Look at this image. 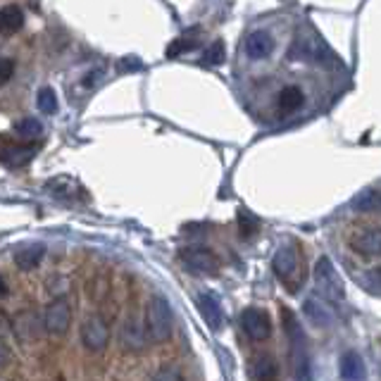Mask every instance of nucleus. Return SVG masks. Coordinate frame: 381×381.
<instances>
[{
  "label": "nucleus",
  "mask_w": 381,
  "mask_h": 381,
  "mask_svg": "<svg viewBox=\"0 0 381 381\" xmlns=\"http://www.w3.org/2000/svg\"><path fill=\"white\" fill-rule=\"evenodd\" d=\"M284 329L288 334V346H291V367L296 381H313V367H310L308 346H305L303 326L291 310H284Z\"/></svg>",
  "instance_id": "nucleus-1"
},
{
  "label": "nucleus",
  "mask_w": 381,
  "mask_h": 381,
  "mask_svg": "<svg viewBox=\"0 0 381 381\" xmlns=\"http://www.w3.org/2000/svg\"><path fill=\"white\" fill-rule=\"evenodd\" d=\"M146 336L155 343H165L171 336V308L165 296H153L146 308Z\"/></svg>",
  "instance_id": "nucleus-2"
},
{
  "label": "nucleus",
  "mask_w": 381,
  "mask_h": 381,
  "mask_svg": "<svg viewBox=\"0 0 381 381\" xmlns=\"http://www.w3.org/2000/svg\"><path fill=\"white\" fill-rule=\"evenodd\" d=\"M315 288L322 298H326L329 303H341L343 300V284L339 275L334 270V262L329 257H319L315 265Z\"/></svg>",
  "instance_id": "nucleus-3"
},
{
  "label": "nucleus",
  "mask_w": 381,
  "mask_h": 381,
  "mask_svg": "<svg viewBox=\"0 0 381 381\" xmlns=\"http://www.w3.org/2000/svg\"><path fill=\"white\" fill-rule=\"evenodd\" d=\"M82 343L86 346V351L91 353H100L107 348L110 343V326L100 315H89L82 324Z\"/></svg>",
  "instance_id": "nucleus-4"
},
{
  "label": "nucleus",
  "mask_w": 381,
  "mask_h": 381,
  "mask_svg": "<svg viewBox=\"0 0 381 381\" xmlns=\"http://www.w3.org/2000/svg\"><path fill=\"white\" fill-rule=\"evenodd\" d=\"M69 324H72V310H69L67 300L55 298L53 303H48L46 313H43V329L53 336L67 334Z\"/></svg>",
  "instance_id": "nucleus-5"
},
{
  "label": "nucleus",
  "mask_w": 381,
  "mask_h": 381,
  "mask_svg": "<svg viewBox=\"0 0 381 381\" xmlns=\"http://www.w3.org/2000/svg\"><path fill=\"white\" fill-rule=\"evenodd\" d=\"M179 257H181V262H184L186 270L198 272V275L217 272V257H214L212 250L203 248V245H189V248H181Z\"/></svg>",
  "instance_id": "nucleus-6"
},
{
  "label": "nucleus",
  "mask_w": 381,
  "mask_h": 381,
  "mask_svg": "<svg viewBox=\"0 0 381 381\" xmlns=\"http://www.w3.org/2000/svg\"><path fill=\"white\" fill-rule=\"evenodd\" d=\"M10 331H12V334L24 343L39 341L41 331H43L41 315L34 313V310H24V313H19L17 317H12V322H10Z\"/></svg>",
  "instance_id": "nucleus-7"
},
{
  "label": "nucleus",
  "mask_w": 381,
  "mask_h": 381,
  "mask_svg": "<svg viewBox=\"0 0 381 381\" xmlns=\"http://www.w3.org/2000/svg\"><path fill=\"white\" fill-rule=\"evenodd\" d=\"M241 326H243L245 336H250L253 341H265L272 336V319L265 310L260 308H248L241 315Z\"/></svg>",
  "instance_id": "nucleus-8"
},
{
  "label": "nucleus",
  "mask_w": 381,
  "mask_h": 381,
  "mask_svg": "<svg viewBox=\"0 0 381 381\" xmlns=\"http://www.w3.org/2000/svg\"><path fill=\"white\" fill-rule=\"evenodd\" d=\"M120 339L127 351H143L146 348V324L138 315H127L124 322H122Z\"/></svg>",
  "instance_id": "nucleus-9"
},
{
  "label": "nucleus",
  "mask_w": 381,
  "mask_h": 381,
  "mask_svg": "<svg viewBox=\"0 0 381 381\" xmlns=\"http://www.w3.org/2000/svg\"><path fill=\"white\" fill-rule=\"evenodd\" d=\"M36 153L34 146H21V143H15L12 138L0 136V162L8 165H21Z\"/></svg>",
  "instance_id": "nucleus-10"
},
{
  "label": "nucleus",
  "mask_w": 381,
  "mask_h": 381,
  "mask_svg": "<svg viewBox=\"0 0 381 381\" xmlns=\"http://www.w3.org/2000/svg\"><path fill=\"white\" fill-rule=\"evenodd\" d=\"M43 257H46V245L43 243H26L15 253V265L24 272H31L41 265Z\"/></svg>",
  "instance_id": "nucleus-11"
},
{
  "label": "nucleus",
  "mask_w": 381,
  "mask_h": 381,
  "mask_svg": "<svg viewBox=\"0 0 381 381\" xmlns=\"http://www.w3.org/2000/svg\"><path fill=\"white\" fill-rule=\"evenodd\" d=\"M198 310H201L203 319L207 322L212 331H219L222 326V308H219V300L212 293H201L198 296Z\"/></svg>",
  "instance_id": "nucleus-12"
},
{
  "label": "nucleus",
  "mask_w": 381,
  "mask_h": 381,
  "mask_svg": "<svg viewBox=\"0 0 381 381\" xmlns=\"http://www.w3.org/2000/svg\"><path fill=\"white\" fill-rule=\"evenodd\" d=\"M353 248L364 257H379L381 253V232L379 229H367L353 236Z\"/></svg>",
  "instance_id": "nucleus-13"
},
{
  "label": "nucleus",
  "mask_w": 381,
  "mask_h": 381,
  "mask_svg": "<svg viewBox=\"0 0 381 381\" xmlns=\"http://www.w3.org/2000/svg\"><path fill=\"white\" fill-rule=\"evenodd\" d=\"M272 50H275V39H272L267 31H253V34L245 39V53H248V57H253V60H262V57H267Z\"/></svg>",
  "instance_id": "nucleus-14"
},
{
  "label": "nucleus",
  "mask_w": 381,
  "mask_h": 381,
  "mask_svg": "<svg viewBox=\"0 0 381 381\" xmlns=\"http://www.w3.org/2000/svg\"><path fill=\"white\" fill-rule=\"evenodd\" d=\"M341 377L343 381H364L367 377V364L357 353H343L341 355Z\"/></svg>",
  "instance_id": "nucleus-15"
},
{
  "label": "nucleus",
  "mask_w": 381,
  "mask_h": 381,
  "mask_svg": "<svg viewBox=\"0 0 381 381\" xmlns=\"http://www.w3.org/2000/svg\"><path fill=\"white\" fill-rule=\"evenodd\" d=\"M21 24H24V12H21L19 5H5V8H0V34L3 36L17 34Z\"/></svg>",
  "instance_id": "nucleus-16"
},
{
  "label": "nucleus",
  "mask_w": 381,
  "mask_h": 381,
  "mask_svg": "<svg viewBox=\"0 0 381 381\" xmlns=\"http://www.w3.org/2000/svg\"><path fill=\"white\" fill-rule=\"evenodd\" d=\"M296 253H293L288 245H284V248H279L275 257H272V270H275V275L279 279H288L296 272Z\"/></svg>",
  "instance_id": "nucleus-17"
},
{
  "label": "nucleus",
  "mask_w": 381,
  "mask_h": 381,
  "mask_svg": "<svg viewBox=\"0 0 381 381\" xmlns=\"http://www.w3.org/2000/svg\"><path fill=\"white\" fill-rule=\"evenodd\" d=\"M279 110H281V115H291V112H296L303 107L305 103V93L298 89V86H288V89H284L281 93H279Z\"/></svg>",
  "instance_id": "nucleus-18"
},
{
  "label": "nucleus",
  "mask_w": 381,
  "mask_h": 381,
  "mask_svg": "<svg viewBox=\"0 0 381 381\" xmlns=\"http://www.w3.org/2000/svg\"><path fill=\"white\" fill-rule=\"evenodd\" d=\"M303 313L305 317H308L310 324L315 326H326L329 324V310H326V305L322 303L319 298H308L303 303Z\"/></svg>",
  "instance_id": "nucleus-19"
},
{
  "label": "nucleus",
  "mask_w": 381,
  "mask_h": 381,
  "mask_svg": "<svg viewBox=\"0 0 381 381\" xmlns=\"http://www.w3.org/2000/svg\"><path fill=\"white\" fill-rule=\"evenodd\" d=\"M253 369H255L257 381H277V364L270 355H265V353L255 360Z\"/></svg>",
  "instance_id": "nucleus-20"
},
{
  "label": "nucleus",
  "mask_w": 381,
  "mask_h": 381,
  "mask_svg": "<svg viewBox=\"0 0 381 381\" xmlns=\"http://www.w3.org/2000/svg\"><path fill=\"white\" fill-rule=\"evenodd\" d=\"M15 131H17L21 138H26V141H34V138H39L43 133V127L34 117H24V120H19L17 124H15Z\"/></svg>",
  "instance_id": "nucleus-21"
},
{
  "label": "nucleus",
  "mask_w": 381,
  "mask_h": 381,
  "mask_svg": "<svg viewBox=\"0 0 381 381\" xmlns=\"http://www.w3.org/2000/svg\"><path fill=\"white\" fill-rule=\"evenodd\" d=\"M353 207L357 212H374L379 207V191L377 189H367L353 201Z\"/></svg>",
  "instance_id": "nucleus-22"
},
{
  "label": "nucleus",
  "mask_w": 381,
  "mask_h": 381,
  "mask_svg": "<svg viewBox=\"0 0 381 381\" xmlns=\"http://www.w3.org/2000/svg\"><path fill=\"white\" fill-rule=\"evenodd\" d=\"M36 105H39L41 112H46V115H53V112L57 110V95L53 89H41L39 95H36Z\"/></svg>",
  "instance_id": "nucleus-23"
},
{
  "label": "nucleus",
  "mask_w": 381,
  "mask_h": 381,
  "mask_svg": "<svg viewBox=\"0 0 381 381\" xmlns=\"http://www.w3.org/2000/svg\"><path fill=\"white\" fill-rule=\"evenodd\" d=\"M224 60H227V50H224V43H222V41H214L212 46L205 50V55H203V62H205V64H212V67L222 64Z\"/></svg>",
  "instance_id": "nucleus-24"
},
{
  "label": "nucleus",
  "mask_w": 381,
  "mask_h": 381,
  "mask_svg": "<svg viewBox=\"0 0 381 381\" xmlns=\"http://www.w3.org/2000/svg\"><path fill=\"white\" fill-rule=\"evenodd\" d=\"M107 291H110V284H107V279L93 277L89 281V296L93 298V300H103L107 296Z\"/></svg>",
  "instance_id": "nucleus-25"
},
{
  "label": "nucleus",
  "mask_w": 381,
  "mask_h": 381,
  "mask_svg": "<svg viewBox=\"0 0 381 381\" xmlns=\"http://www.w3.org/2000/svg\"><path fill=\"white\" fill-rule=\"evenodd\" d=\"M379 284H381V270L374 267V270H369L367 275H364L362 286H364V291H369L372 296H379Z\"/></svg>",
  "instance_id": "nucleus-26"
},
{
  "label": "nucleus",
  "mask_w": 381,
  "mask_h": 381,
  "mask_svg": "<svg viewBox=\"0 0 381 381\" xmlns=\"http://www.w3.org/2000/svg\"><path fill=\"white\" fill-rule=\"evenodd\" d=\"M153 381H184V377H181V372L176 367H171V364H165V367H160L158 372H155Z\"/></svg>",
  "instance_id": "nucleus-27"
},
{
  "label": "nucleus",
  "mask_w": 381,
  "mask_h": 381,
  "mask_svg": "<svg viewBox=\"0 0 381 381\" xmlns=\"http://www.w3.org/2000/svg\"><path fill=\"white\" fill-rule=\"evenodd\" d=\"M191 48H196V43H191V41H186V39H176V41L167 48V57L184 55V53L191 50Z\"/></svg>",
  "instance_id": "nucleus-28"
},
{
  "label": "nucleus",
  "mask_w": 381,
  "mask_h": 381,
  "mask_svg": "<svg viewBox=\"0 0 381 381\" xmlns=\"http://www.w3.org/2000/svg\"><path fill=\"white\" fill-rule=\"evenodd\" d=\"M239 222H241V234H243V236H250L257 229V219L253 217V214H248V212H241L239 214Z\"/></svg>",
  "instance_id": "nucleus-29"
},
{
  "label": "nucleus",
  "mask_w": 381,
  "mask_h": 381,
  "mask_svg": "<svg viewBox=\"0 0 381 381\" xmlns=\"http://www.w3.org/2000/svg\"><path fill=\"white\" fill-rule=\"evenodd\" d=\"M15 74V62L8 57H0V84H8Z\"/></svg>",
  "instance_id": "nucleus-30"
},
{
  "label": "nucleus",
  "mask_w": 381,
  "mask_h": 381,
  "mask_svg": "<svg viewBox=\"0 0 381 381\" xmlns=\"http://www.w3.org/2000/svg\"><path fill=\"white\" fill-rule=\"evenodd\" d=\"M141 67V60L138 57H127V60H122V69H138Z\"/></svg>",
  "instance_id": "nucleus-31"
},
{
  "label": "nucleus",
  "mask_w": 381,
  "mask_h": 381,
  "mask_svg": "<svg viewBox=\"0 0 381 381\" xmlns=\"http://www.w3.org/2000/svg\"><path fill=\"white\" fill-rule=\"evenodd\" d=\"M8 348L3 346V341H0V367H5V364H8Z\"/></svg>",
  "instance_id": "nucleus-32"
},
{
  "label": "nucleus",
  "mask_w": 381,
  "mask_h": 381,
  "mask_svg": "<svg viewBox=\"0 0 381 381\" xmlns=\"http://www.w3.org/2000/svg\"><path fill=\"white\" fill-rule=\"evenodd\" d=\"M8 296V284H5V279L0 277V298H5Z\"/></svg>",
  "instance_id": "nucleus-33"
},
{
  "label": "nucleus",
  "mask_w": 381,
  "mask_h": 381,
  "mask_svg": "<svg viewBox=\"0 0 381 381\" xmlns=\"http://www.w3.org/2000/svg\"><path fill=\"white\" fill-rule=\"evenodd\" d=\"M57 381H64V377H60V379H57Z\"/></svg>",
  "instance_id": "nucleus-34"
}]
</instances>
